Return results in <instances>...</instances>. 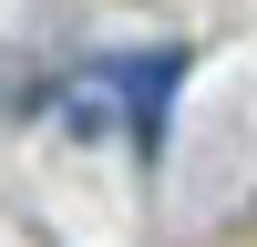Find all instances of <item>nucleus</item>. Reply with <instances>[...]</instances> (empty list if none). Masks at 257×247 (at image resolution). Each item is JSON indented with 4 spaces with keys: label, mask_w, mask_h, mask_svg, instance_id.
I'll return each instance as SVG.
<instances>
[{
    "label": "nucleus",
    "mask_w": 257,
    "mask_h": 247,
    "mask_svg": "<svg viewBox=\"0 0 257 247\" xmlns=\"http://www.w3.org/2000/svg\"><path fill=\"white\" fill-rule=\"evenodd\" d=\"M175 82H185V52H103L93 72H72L62 113L93 124V134L123 113V144L155 165V155H165V103H175Z\"/></svg>",
    "instance_id": "1"
}]
</instances>
